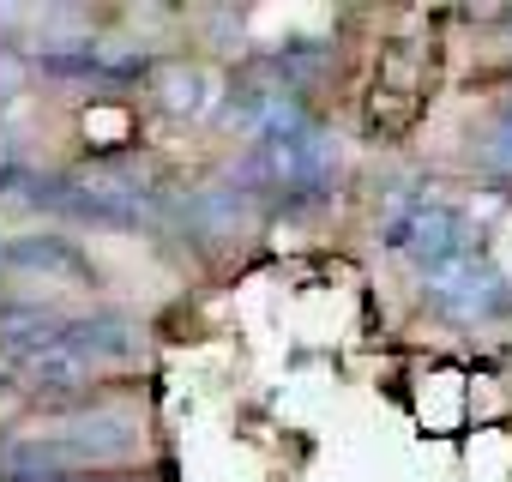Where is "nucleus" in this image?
<instances>
[{
	"label": "nucleus",
	"instance_id": "8",
	"mask_svg": "<svg viewBox=\"0 0 512 482\" xmlns=\"http://www.w3.org/2000/svg\"><path fill=\"white\" fill-rule=\"evenodd\" d=\"M488 157H494L500 169H512V115L494 127V139H488Z\"/></svg>",
	"mask_w": 512,
	"mask_h": 482
},
{
	"label": "nucleus",
	"instance_id": "1",
	"mask_svg": "<svg viewBox=\"0 0 512 482\" xmlns=\"http://www.w3.org/2000/svg\"><path fill=\"white\" fill-rule=\"evenodd\" d=\"M133 350L127 320H61V314H13L7 338H0V362H7L25 386H79L91 368L121 362Z\"/></svg>",
	"mask_w": 512,
	"mask_h": 482
},
{
	"label": "nucleus",
	"instance_id": "7",
	"mask_svg": "<svg viewBox=\"0 0 512 482\" xmlns=\"http://www.w3.org/2000/svg\"><path fill=\"white\" fill-rule=\"evenodd\" d=\"M157 97H163L169 115H199L211 91H205V73L199 67H163L157 73Z\"/></svg>",
	"mask_w": 512,
	"mask_h": 482
},
{
	"label": "nucleus",
	"instance_id": "9",
	"mask_svg": "<svg viewBox=\"0 0 512 482\" xmlns=\"http://www.w3.org/2000/svg\"><path fill=\"white\" fill-rule=\"evenodd\" d=\"M49 482H73V476H49Z\"/></svg>",
	"mask_w": 512,
	"mask_h": 482
},
{
	"label": "nucleus",
	"instance_id": "3",
	"mask_svg": "<svg viewBox=\"0 0 512 482\" xmlns=\"http://www.w3.org/2000/svg\"><path fill=\"white\" fill-rule=\"evenodd\" d=\"M31 199H37V205H55V211H67V217H85V223H109V229H139V223H157V217H163L157 187H139V181H127V175L37 181Z\"/></svg>",
	"mask_w": 512,
	"mask_h": 482
},
{
	"label": "nucleus",
	"instance_id": "2",
	"mask_svg": "<svg viewBox=\"0 0 512 482\" xmlns=\"http://www.w3.org/2000/svg\"><path fill=\"white\" fill-rule=\"evenodd\" d=\"M247 181L260 193H272V199H284V205H314L338 181V139L320 133L314 121L296 127V133H272V139L253 145Z\"/></svg>",
	"mask_w": 512,
	"mask_h": 482
},
{
	"label": "nucleus",
	"instance_id": "4",
	"mask_svg": "<svg viewBox=\"0 0 512 482\" xmlns=\"http://www.w3.org/2000/svg\"><path fill=\"white\" fill-rule=\"evenodd\" d=\"M386 248L410 254L422 272L470 254L476 241H470V223L446 205V199H428V193H398L392 211H386Z\"/></svg>",
	"mask_w": 512,
	"mask_h": 482
},
{
	"label": "nucleus",
	"instance_id": "6",
	"mask_svg": "<svg viewBox=\"0 0 512 482\" xmlns=\"http://www.w3.org/2000/svg\"><path fill=\"white\" fill-rule=\"evenodd\" d=\"M7 266L19 272H43V278H67V284H85V260L67 235H31V241H13L7 248Z\"/></svg>",
	"mask_w": 512,
	"mask_h": 482
},
{
	"label": "nucleus",
	"instance_id": "5",
	"mask_svg": "<svg viewBox=\"0 0 512 482\" xmlns=\"http://www.w3.org/2000/svg\"><path fill=\"white\" fill-rule=\"evenodd\" d=\"M422 284H428V296H434L446 314H458V320H476V314H488V308L506 302L500 272H494L476 248L458 254V260H446V266H434V272H422Z\"/></svg>",
	"mask_w": 512,
	"mask_h": 482
}]
</instances>
